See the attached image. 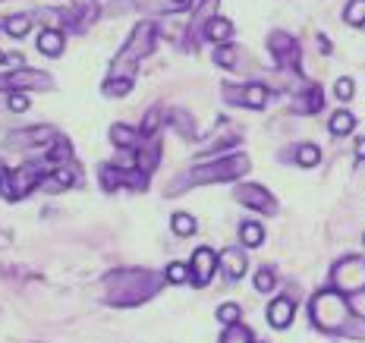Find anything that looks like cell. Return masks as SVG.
<instances>
[{
    "instance_id": "8d00e7d4",
    "label": "cell",
    "mask_w": 365,
    "mask_h": 343,
    "mask_svg": "<svg viewBox=\"0 0 365 343\" xmlns=\"http://www.w3.org/2000/svg\"><path fill=\"white\" fill-rule=\"evenodd\" d=\"M362 249H365V233H362Z\"/></svg>"
},
{
    "instance_id": "2e32d148",
    "label": "cell",
    "mask_w": 365,
    "mask_h": 343,
    "mask_svg": "<svg viewBox=\"0 0 365 343\" xmlns=\"http://www.w3.org/2000/svg\"><path fill=\"white\" fill-rule=\"evenodd\" d=\"M139 139H142V133H135V129H129V126H123V123H113V126H110V142L117 145V148H133V151H135Z\"/></svg>"
},
{
    "instance_id": "30bf717a",
    "label": "cell",
    "mask_w": 365,
    "mask_h": 343,
    "mask_svg": "<svg viewBox=\"0 0 365 343\" xmlns=\"http://www.w3.org/2000/svg\"><path fill=\"white\" fill-rule=\"evenodd\" d=\"M233 199L242 202L246 208L264 211V215H274V211H277V202L271 199V193H268V189H262V186H255V183H242V186H237Z\"/></svg>"
},
{
    "instance_id": "5bb4252c",
    "label": "cell",
    "mask_w": 365,
    "mask_h": 343,
    "mask_svg": "<svg viewBox=\"0 0 365 343\" xmlns=\"http://www.w3.org/2000/svg\"><path fill=\"white\" fill-rule=\"evenodd\" d=\"M73 158V148L70 142L63 139H54L51 145H44V167H66Z\"/></svg>"
},
{
    "instance_id": "ac0fdd59",
    "label": "cell",
    "mask_w": 365,
    "mask_h": 343,
    "mask_svg": "<svg viewBox=\"0 0 365 343\" xmlns=\"http://www.w3.org/2000/svg\"><path fill=\"white\" fill-rule=\"evenodd\" d=\"M233 35V22L230 19H220V16H215L208 22V26H205V38H208V41H227V38Z\"/></svg>"
},
{
    "instance_id": "cb8c5ba5",
    "label": "cell",
    "mask_w": 365,
    "mask_h": 343,
    "mask_svg": "<svg viewBox=\"0 0 365 343\" xmlns=\"http://www.w3.org/2000/svg\"><path fill=\"white\" fill-rule=\"evenodd\" d=\"M318 161H322V151H318L315 145H299V148H296V164L299 167H315Z\"/></svg>"
},
{
    "instance_id": "6da1fadb",
    "label": "cell",
    "mask_w": 365,
    "mask_h": 343,
    "mask_svg": "<svg viewBox=\"0 0 365 343\" xmlns=\"http://www.w3.org/2000/svg\"><path fill=\"white\" fill-rule=\"evenodd\" d=\"M164 277L142 268H129V271H113L104 277V290H108V302L113 306H135L145 302L161 290Z\"/></svg>"
},
{
    "instance_id": "f1b7e54d",
    "label": "cell",
    "mask_w": 365,
    "mask_h": 343,
    "mask_svg": "<svg viewBox=\"0 0 365 343\" xmlns=\"http://www.w3.org/2000/svg\"><path fill=\"white\" fill-rule=\"evenodd\" d=\"M167 280H170V284H186V280H189V268H186V265H180V262H173L170 268H167Z\"/></svg>"
},
{
    "instance_id": "1f68e13d",
    "label": "cell",
    "mask_w": 365,
    "mask_h": 343,
    "mask_svg": "<svg viewBox=\"0 0 365 343\" xmlns=\"http://www.w3.org/2000/svg\"><path fill=\"white\" fill-rule=\"evenodd\" d=\"M215 63L233 66V63H237V48H227V44H224V48H217V51H215Z\"/></svg>"
},
{
    "instance_id": "4dcf8cb0",
    "label": "cell",
    "mask_w": 365,
    "mask_h": 343,
    "mask_svg": "<svg viewBox=\"0 0 365 343\" xmlns=\"http://www.w3.org/2000/svg\"><path fill=\"white\" fill-rule=\"evenodd\" d=\"M274 284H277V280H274L271 271H258L255 274V290H258V293H271Z\"/></svg>"
},
{
    "instance_id": "83f0119b",
    "label": "cell",
    "mask_w": 365,
    "mask_h": 343,
    "mask_svg": "<svg viewBox=\"0 0 365 343\" xmlns=\"http://www.w3.org/2000/svg\"><path fill=\"white\" fill-rule=\"evenodd\" d=\"M217 318L224 324H237L240 322V306H237V302H224V306L217 309Z\"/></svg>"
},
{
    "instance_id": "9a60e30c",
    "label": "cell",
    "mask_w": 365,
    "mask_h": 343,
    "mask_svg": "<svg viewBox=\"0 0 365 343\" xmlns=\"http://www.w3.org/2000/svg\"><path fill=\"white\" fill-rule=\"evenodd\" d=\"M38 51L48 57H60L63 54V32H60V29H44V32L38 35Z\"/></svg>"
},
{
    "instance_id": "4fadbf2b",
    "label": "cell",
    "mask_w": 365,
    "mask_h": 343,
    "mask_svg": "<svg viewBox=\"0 0 365 343\" xmlns=\"http://www.w3.org/2000/svg\"><path fill=\"white\" fill-rule=\"evenodd\" d=\"M217 262H220V271L227 274V280H240L246 274V255L240 249H224L217 255Z\"/></svg>"
},
{
    "instance_id": "d4e9b609",
    "label": "cell",
    "mask_w": 365,
    "mask_h": 343,
    "mask_svg": "<svg viewBox=\"0 0 365 343\" xmlns=\"http://www.w3.org/2000/svg\"><path fill=\"white\" fill-rule=\"evenodd\" d=\"M129 88H133V79H108V82H104V95H108V98L129 95Z\"/></svg>"
},
{
    "instance_id": "3957f363",
    "label": "cell",
    "mask_w": 365,
    "mask_h": 343,
    "mask_svg": "<svg viewBox=\"0 0 365 343\" xmlns=\"http://www.w3.org/2000/svg\"><path fill=\"white\" fill-rule=\"evenodd\" d=\"M309 318L318 331L344 334V327L349 324V318H353V309H349V300L340 290H322V293L312 296Z\"/></svg>"
},
{
    "instance_id": "7c38bea8",
    "label": "cell",
    "mask_w": 365,
    "mask_h": 343,
    "mask_svg": "<svg viewBox=\"0 0 365 343\" xmlns=\"http://www.w3.org/2000/svg\"><path fill=\"white\" fill-rule=\"evenodd\" d=\"M293 315H296V306H293V300H287V296H280V300H274L271 306H268V322L271 327H290L293 324Z\"/></svg>"
},
{
    "instance_id": "e575fe53",
    "label": "cell",
    "mask_w": 365,
    "mask_h": 343,
    "mask_svg": "<svg viewBox=\"0 0 365 343\" xmlns=\"http://www.w3.org/2000/svg\"><path fill=\"white\" fill-rule=\"evenodd\" d=\"M6 177V167H4V158H0V180Z\"/></svg>"
},
{
    "instance_id": "ba28073f",
    "label": "cell",
    "mask_w": 365,
    "mask_h": 343,
    "mask_svg": "<svg viewBox=\"0 0 365 343\" xmlns=\"http://www.w3.org/2000/svg\"><path fill=\"white\" fill-rule=\"evenodd\" d=\"M227 101L230 104H240V108H249V111H262L268 104V88L262 82H249V86H227L224 88Z\"/></svg>"
},
{
    "instance_id": "5b68a950",
    "label": "cell",
    "mask_w": 365,
    "mask_h": 343,
    "mask_svg": "<svg viewBox=\"0 0 365 343\" xmlns=\"http://www.w3.org/2000/svg\"><path fill=\"white\" fill-rule=\"evenodd\" d=\"M331 284L334 290H340L344 296L349 293H362L365 290V258L362 255H346L334 265L331 271Z\"/></svg>"
},
{
    "instance_id": "277c9868",
    "label": "cell",
    "mask_w": 365,
    "mask_h": 343,
    "mask_svg": "<svg viewBox=\"0 0 365 343\" xmlns=\"http://www.w3.org/2000/svg\"><path fill=\"white\" fill-rule=\"evenodd\" d=\"M249 170V158L246 155H230L220 158L215 164H199L186 173V177L170 183V193H180V189H192V186H208V183H230L242 177Z\"/></svg>"
},
{
    "instance_id": "d6a6232c",
    "label": "cell",
    "mask_w": 365,
    "mask_h": 343,
    "mask_svg": "<svg viewBox=\"0 0 365 343\" xmlns=\"http://www.w3.org/2000/svg\"><path fill=\"white\" fill-rule=\"evenodd\" d=\"M29 108V98L26 95H22V91H13V95H10V111H16V113H22V111H26Z\"/></svg>"
},
{
    "instance_id": "603a6c76",
    "label": "cell",
    "mask_w": 365,
    "mask_h": 343,
    "mask_svg": "<svg viewBox=\"0 0 365 343\" xmlns=\"http://www.w3.org/2000/svg\"><path fill=\"white\" fill-rule=\"evenodd\" d=\"M346 26H365V0H349L344 10Z\"/></svg>"
},
{
    "instance_id": "d6986e66",
    "label": "cell",
    "mask_w": 365,
    "mask_h": 343,
    "mask_svg": "<svg viewBox=\"0 0 365 343\" xmlns=\"http://www.w3.org/2000/svg\"><path fill=\"white\" fill-rule=\"evenodd\" d=\"M32 16L29 13H16V16H10L4 22V29H6V35H13V38H22V35H29V29H32Z\"/></svg>"
},
{
    "instance_id": "4316f807",
    "label": "cell",
    "mask_w": 365,
    "mask_h": 343,
    "mask_svg": "<svg viewBox=\"0 0 365 343\" xmlns=\"http://www.w3.org/2000/svg\"><path fill=\"white\" fill-rule=\"evenodd\" d=\"M344 337L365 340V318H362V315H353V318H349V324L344 327Z\"/></svg>"
},
{
    "instance_id": "44dd1931",
    "label": "cell",
    "mask_w": 365,
    "mask_h": 343,
    "mask_svg": "<svg viewBox=\"0 0 365 343\" xmlns=\"http://www.w3.org/2000/svg\"><path fill=\"white\" fill-rule=\"evenodd\" d=\"M240 240H242V246H249V249L262 246V240H264L262 224H252V220H246V224L240 227Z\"/></svg>"
},
{
    "instance_id": "52a82bcc",
    "label": "cell",
    "mask_w": 365,
    "mask_h": 343,
    "mask_svg": "<svg viewBox=\"0 0 365 343\" xmlns=\"http://www.w3.org/2000/svg\"><path fill=\"white\" fill-rule=\"evenodd\" d=\"M268 48H271V54H274V60H277L280 70L299 73V44H296L293 35L274 32V35L268 38Z\"/></svg>"
},
{
    "instance_id": "f546056e",
    "label": "cell",
    "mask_w": 365,
    "mask_h": 343,
    "mask_svg": "<svg viewBox=\"0 0 365 343\" xmlns=\"http://www.w3.org/2000/svg\"><path fill=\"white\" fill-rule=\"evenodd\" d=\"M353 91H356V86H353V79H346V76L334 82V95H337L340 101H349V98H353Z\"/></svg>"
},
{
    "instance_id": "836d02e7",
    "label": "cell",
    "mask_w": 365,
    "mask_h": 343,
    "mask_svg": "<svg viewBox=\"0 0 365 343\" xmlns=\"http://www.w3.org/2000/svg\"><path fill=\"white\" fill-rule=\"evenodd\" d=\"M356 155H359V158H365V139H359V142H356Z\"/></svg>"
},
{
    "instance_id": "ffe728a7",
    "label": "cell",
    "mask_w": 365,
    "mask_h": 343,
    "mask_svg": "<svg viewBox=\"0 0 365 343\" xmlns=\"http://www.w3.org/2000/svg\"><path fill=\"white\" fill-rule=\"evenodd\" d=\"M220 343H255V337L246 324L237 322V324H227V331L220 334Z\"/></svg>"
},
{
    "instance_id": "e0dca14e",
    "label": "cell",
    "mask_w": 365,
    "mask_h": 343,
    "mask_svg": "<svg viewBox=\"0 0 365 343\" xmlns=\"http://www.w3.org/2000/svg\"><path fill=\"white\" fill-rule=\"evenodd\" d=\"M302 101H293V111L296 113H318L322 111V104H324V98H322V88L318 86H312L306 95H299Z\"/></svg>"
},
{
    "instance_id": "8992f818",
    "label": "cell",
    "mask_w": 365,
    "mask_h": 343,
    "mask_svg": "<svg viewBox=\"0 0 365 343\" xmlns=\"http://www.w3.org/2000/svg\"><path fill=\"white\" fill-rule=\"evenodd\" d=\"M38 183H41V164H22L0 180V193H4V199L16 202V199H26Z\"/></svg>"
},
{
    "instance_id": "7402d4cb",
    "label": "cell",
    "mask_w": 365,
    "mask_h": 343,
    "mask_svg": "<svg viewBox=\"0 0 365 343\" xmlns=\"http://www.w3.org/2000/svg\"><path fill=\"white\" fill-rule=\"evenodd\" d=\"M353 126H356V117H353V113H346V111H337V113L331 117V133H334V135L353 133Z\"/></svg>"
},
{
    "instance_id": "7a4b0ae2",
    "label": "cell",
    "mask_w": 365,
    "mask_h": 343,
    "mask_svg": "<svg viewBox=\"0 0 365 343\" xmlns=\"http://www.w3.org/2000/svg\"><path fill=\"white\" fill-rule=\"evenodd\" d=\"M155 41H158V22H139L133 29V35H129V41L123 44V51L113 57L108 79H133L135 66L155 51Z\"/></svg>"
},
{
    "instance_id": "d590c367",
    "label": "cell",
    "mask_w": 365,
    "mask_h": 343,
    "mask_svg": "<svg viewBox=\"0 0 365 343\" xmlns=\"http://www.w3.org/2000/svg\"><path fill=\"white\" fill-rule=\"evenodd\" d=\"M0 63H6V57H4V54H0Z\"/></svg>"
},
{
    "instance_id": "8fae6325",
    "label": "cell",
    "mask_w": 365,
    "mask_h": 343,
    "mask_svg": "<svg viewBox=\"0 0 365 343\" xmlns=\"http://www.w3.org/2000/svg\"><path fill=\"white\" fill-rule=\"evenodd\" d=\"M57 135L51 126H38V129H19V133L6 135V148L10 151H22V148H35V145H51Z\"/></svg>"
},
{
    "instance_id": "484cf974",
    "label": "cell",
    "mask_w": 365,
    "mask_h": 343,
    "mask_svg": "<svg viewBox=\"0 0 365 343\" xmlns=\"http://www.w3.org/2000/svg\"><path fill=\"white\" fill-rule=\"evenodd\" d=\"M173 230H177L180 236H192L195 233V217L192 215H173Z\"/></svg>"
},
{
    "instance_id": "9c48e42d",
    "label": "cell",
    "mask_w": 365,
    "mask_h": 343,
    "mask_svg": "<svg viewBox=\"0 0 365 343\" xmlns=\"http://www.w3.org/2000/svg\"><path fill=\"white\" fill-rule=\"evenodd\" d=\"M217 255L211 252L208 246H199L192 252V262H189V280H192L195 287H205V284H211V277H215V271H217Z\"/></svg>"
}]
</instances>
